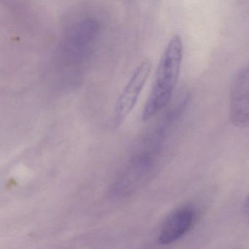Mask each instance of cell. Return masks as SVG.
<instances>
[{"label":"cell","mask_w":249,"mask_h":249,"mask_svg":"<svg viewBox=\"0 0 249 249\" xmlns=\"http://www.w3.org/2000/svg\"><path fill=\"white\" fill-rule=\"evenodd\" d=\"M183 56V40L179 35H175L169 40L160 58L142 110V120L152 119L170 103L178 81Z\"/></svg>","instance_id":"1"},{"label":"cell","mask_w":249,"mask_h":249,"mask_svg":"<svg viewBox=\"0 0 249 249\" xmlns=\"http://www.w3.org/2000/svg\"><path fill=\"white\" fill-rule=\"evenodd\" d=\"M151 68V61L145 59L134 71L115 107L114 123L116 126L122 124L133 110L149 76Z\"/></svg>","instance_id":"2"},{"label":"cell","mask_w":249,"mask_h":249,"mask_svg":"<svg viewBox=\"0 0 249 249\" xmlns=\"http://www.w3.org/2000/svg\"><path fill=\"white\" fill-rule=\"evenodd\" d=\"M230 119L239 129L249 128V63L234 76L230 89Z\"/></svg>","instance_id":"3"},{"label":"cell","mask_w":249,"mask_h":249,"mask_svg":"<svg viewBox=\"0 0 249 249\" xmlns=\"http://www.w3.org/2000/svg\"><path fill=\"white\" fill-rule=\"evenodd\" d=\"M195 214L192 208H180L170 214L160 230L159 242L169 245L177 241L189 231L195 221Z\"/></svg>","instance_id":"4"},{"label":"cell","mask_w":249,"mask_h":249,"mask_svg":"<svg viewBox=\"0 0 249 249\" xmlns=\"http://www.w3.org/2000/svg\"><path fill=\"white\" fill-rule=\"evenodd\" d=\"M245 210H246V214L249 217V195L246 199V203H245Z\"/></svg>","instance_id":"5"}]
</instances>
